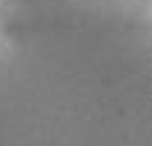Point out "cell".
Masks as SVG:
<instances>
[]
</instances>
